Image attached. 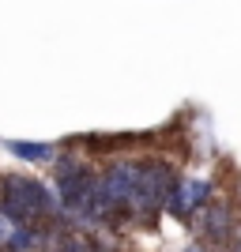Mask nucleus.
<instances>
[{
  "label": "nucleus",
  "instance_id": "nucleus-1",
  "mask_svg": "<svg viewBox=\"0 0 241 252\" xmlns=\"http://www.w3.org/2000/svg\"><path fill=\"white\" fill-rule=\"evenodd\" d=\"M11 151L19 158H31V162H42V158H49V147H42V143H8Z\"/></svg>",
  "mask_w": 241,
  "mask_h": 252
},
{
  "label": "nucleus",
  "instance_id": "nucleus-3",
  "mask_svg": "<svg viewBox=\"0 0 241 252\" xmlns=\"http://www.w3.org/2000/svg\"><path fill=\"white\" fill-rule=\"evenodd\" d=\"M189 252H204V249H189Z\"/></svg>",
  "mask_w": 241,
  "mask_h": 252
},
{
  "label": "nucleus",
  "instance_id": "nucleus-2",
  "mask_svg": "<svg viewBox=\"0 0 241 252\" xmlns=\"http://www.w3.org/2000/svg\"><path fill=\"white\" fill-rule=\"evenodd\" d=\"M34 241H38V233L27 230V226H19V233H11V249H31Z\"/></svg>",
  "mask_w": 241,
  "mask_h": 252
}]
</instances>
